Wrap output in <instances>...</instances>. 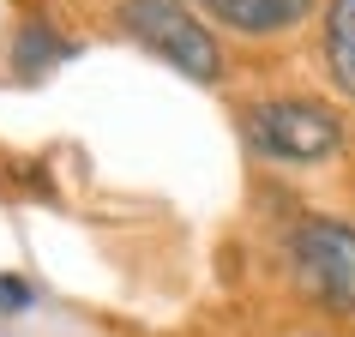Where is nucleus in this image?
<instances>
[{"instance_id":"nucleus-6","label":"nucleus","mask_w":355,"mask_h":337,"mask_svg":"<svg viewBox=\"0 0 355 337\" xmlns=\"http://www.w3.org/2000/svg\"><path fill=\"white\" fill-rule=\"evenodd\" d=\"M67 55H73V42H60L49 24H24L19 42H12V67H19V73H49V67L67 60Z\"/></svg>"},{"instance_id":"nucleus-2","label":"nucleus","mask_w":355,"mask_h":337,"mask_svg":"<svg viewBox=\"0 0 355 337\" xmlns=\"http://www.w3.org/2000/svg\"><path fill=\"white\" fill-rule=\"evenodd\" d=\"M289 277L319 313L349 319L355 313V223L331 217V211H307L295 229H289Z\"/></svg>"},{"instance_id":"nucleus-1","label":"nucleus","mask_w":355,"mask_h":337,"mask_svg":"<svg viewBox=\"0 0 355 337\" xmlns=\"http://www.w3.org/2000/svg\"><path fill=\"white\" fill-rule=\"evenodd\" d=\"M241 139L265 163L313 168L343 150V114L319 96H265L241 109Z\"/></svg>"},{"instance_id":"nucleus-7","label":"nucleus","mask_w":355,"mask_h":337,"mask_svg":"<svg viewBox=\"0 0 355 337\" xmlns=\"http://www.w3.org/2000/svg\"><path fill=\"white\" fill-rule=\"evenodd\" d=\"M31 307V283L24 277H0V313H24Z\"/></svg>"},{"instance_id":"nucleus-3","label":"nucleus","mask_w":355,"mask_h":337,"mask_svg":"<svg viewBox=\"0 0 355 337\" xmlns=\"http://www.w3.org/2000/svg\"><path fill=\"white\" fill-rule=\"evenodd\" d=\"M121 31L145 55L168 60L175 73H187L193 85H217L223 78V42L187 0H121Z\"/></svg>"},{"instance_id":"nucleus-5","label":"nucleus","mask_w":355,"mask_h":337,"mask_svg":"<svg viewBox=\"0 0 355 337\" xmlns=\"http://www.w3.org/2000/svg\"><path fill=\"white\" fill-rule=\"evenodd\" d=\"M319 60H325V78L355 103V0H325V19H319Z\"/></svg>"},{"instance_id":"nucleus-4","label":"nucleus","mask_w":355,"mask_h":337,"mask_svg":"<svg viewBox=\"0 0 355 337\" xmlns=\"http://www.w3.org/2000/svg\"><path fill=\"white\" fill-rule=\"evenodd\" d=\"M205 6L211 24H223L235 37H289L307 12H313V0H199Z\"/></svg>"}]
</instances>
